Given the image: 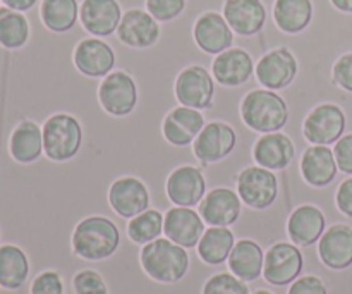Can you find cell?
I'll use <instances>...</instances> for the list:
<instances>
[{
  "label": "cell",
  "mask_w": 352,
  "mask_h": 294,
  "mask_svg": "<svg viewBox=\"0 0 352 294\" xmlns=\"http://www.w3.org/2000/svg\"><path fill=\"white\" fill-rule=\"evenodd\" d=\"M31 294H64V282L55 271L41 272L31 284Z\"/></svg>",
  "instance_id": "38"
},
{
  "label": "cell",
  "mask_w": 352,
  "mask_h": 294,
  "mask_svg": "<svg viewBox=\"0 0 352 294\" xmlns=\"http://www.w3.org/2000/svg\"><path fill=\"white\" fill-rule=\"evenodd\" d=\"M167 196L175 207H196L206 193V181L201 169L182 165L170 172L167 179Z\"/></svg>",
  "instance_id": "16"
},
{
  "label": "cell",
  "mask_w": 352,
  "mask_h": 294,
  "mask_svg": "<svg viewBox=\"0 0 352 294\" xmlns=\"http://www.w3.org/2000/svg\"><path fill=\"white\" fill-rule=\"evenodd\" d=\"M117 38L129 48H150L160 38V23L148 10L129 9L122 14Z\"/></svg>",
  "instance_id": "13"
},
{
  "label": "cell",
  "mask_w": 352,
  "mask_h": 294,
  "mask_svg": "<svg viewBox=\"0 0 352 294\" xmlns=\"http://www.w3.org/2000/svg\"><path fill=\"white\" fill-rule=\"evenodd\" d=\"M74 291L76 294H109L105 281L102 275L95 271H81L74 275Z\"/></svg>",
  "instance_id": "37"
},
{
  "label": "cell",
  "mask_w": 352,
  "mask_h": 294,
  "mask_svg": "<svg viewBox=\"0 0 352 294\" xmlns=\"http://www.w3.org/2000/svg\"><path fill=\"white\" fill-rule=\"evenodd\" d=\"M141 267L153 281L174 284L184 279L189 271V255L168 238H158L144 244L140 255Z\"/></svg>",
  "instance_id": "2"
},
{
  "label": "cell",
  "mask_w": 352,
  "mask_h": 294,
  "mask_svg": "<svg viewBox=\"0 0 352 294\" xmlns=\"http://www.w3.org/2000/svg\"><path fill=\"white\" fill-rule=\"evenodd\" d=\"M74 65L88 78H105L116 65V52L100 38H85L74 48Z\"/></svg>",
  "instance_id": "15"
},
{
  "label": "cell",
  "mask_w": 352,
  "mask_h": 294,
  "mask_svg": "<svg viewBox=\"0 0 352 294\" xmlns=\"http://www.w3.org/2000/svg\"><path fill=\"white\" fill-rule=\"evenodd\" d=\"M164 233L179 246L195 248L205 233V220L191 207H174L165 213Z\"/></svg>",
  "instance_id": "17"
},
{
  "label": "cell",
  "mask_w": 352,
  "mask_h": 294,
  "mask_svg": "<svg viewBox=\"0 0 352 294\" xmlns=\"http://www.w3.org/2000/svg\"><path fill=\"white\" fill-rule=\"evenodd\" d=\"M30 275L26 253L14 244L0 246V286L10 291L23 288Z\"/></svg>",
  "instance_id": "30"
},
{
  "label": "cell",
  "mask_w": 352,
  "mask_h": 294,
  "mask_svg": "<svg viewBox=\"0 0 352 294\" xmlns=\"http://www.w3.org/2000/svg\"><path fill=\"white\" fill-rule=\"evenodd\" d=\"M332 78L339 88L352 93V54H344L337 59L332 69Z\"/></svg>",
  "instance_id": "39"
},
{
  "label": "cell",
  "mask_w": 352,
  "mask_h": 294,
  "mask_svg": "<svg viewBox=\"0 0 352 294\" xmlns=\"http://www.w3.org/2000/svg\"><path fill=\"white\" fill-rule=\"evenodd\" d=\"M174 92L181 105L196 110L210 109L215 95V78L203 65H189L179 72Z\"/></svg>",
  "instance_id": "8"
},
{
  "label": "cell",
  "mask_w": 352,
  "mask_h": 294,
  "mask_svg": "<svg viewBox=\"0 0 352 294\" xmlns=\"http://www.w3.org/2000/svg\"><path fill=\"white\" fill-rule=\"evenodd\" d=\"M102 109L113 117H126L138 105V86L126 71H112L103 78L98 88Z\"/></svg>",
  "instance_id": "6"
},
{
  "label": "cell",
  "mask_w": 352,
  "mask_h": 294,
  "mask_svg": "<svg viewBox=\"0 0 352 294\" xmlns=\"http://www.w3.org/2000/svg\"><path fill=\"white\" fill-rule=\"evenodd\" d=\"M192 36L199 50L210 55H219L232 47L234 31L226 21L223 14L208 10L196 19Z\"/></svg>",
  "instance_id": "14"
},
{
  "label": "cell",
  "mask_w": 352,
  "mask_h": 294,
  "mask_svg": "<svg viewBox=\"0 0 352 294\" xmlns=\"http://www.w3.org/2000/svg\"><path fill=\"white\" fill-rule=\"evenodd\" d=\"M79 19L82 28L93 36H110L119 28L122 9L117 0H82Z\"/></svg>",
  "instance_id": "18"
},
{
  "label": "cell",
  "mask_w": 352,
  "mask_h": 294,
  "mask_svg": "<svg viewBox=\"0 0 352 294\" xmlns=\"http://www.w3.org/2000/svg\"><path fill=\"white\" fill-rule=\"evenodd\" d=\"M109 203L117 216L133 219L150 209V191L138 178H119L109 189Z\"/></svg>",
  "instance_id": "12"
},
{
  "label": "cell",
  "mask_w": 352,
  "mask_h": 294,
  "mask_svg": "<svg viewBox=\"0 0 352 294\" xmlns=\"http://www.w3.org/2000/svg\"><path fill=\"white\" fill-rule=\"evenodd\" d=\"M313 19L311 0H275L274 21L280 31L298 34L309 26Z\"/></svg>",
  "instance_id": "29"
},
{
  "label": "cell",
  "mask_w": 352,
  "mask_h": 294,
  "mask_svg": "<svg viewBox=\"0 0 352 294\" xmlns=\"http://www.w3.org/2000/svg\"><path fill=\"white\" fill-rule=\"evenodd\" d=\"M305 269V257L296 244L277 243L265 253L263 277L268 284L282 286L292 284Z\"/></svg>",
  "instance_id": "9"
},
{
  "label": "cell",
  "mask_w": 352,
  "mask_h": 294,
  "mask_svg": "<svg viewBox=\"0 0 352 294\" xmlns=\"http://www.w3.org/2000/svg\"><path fill=\"white\" fill-rule=\"evenodd\" d=\"M9 9L17 10V12H28L38 3V0H0Z\"/></svg>",
  "instance_id": "43"
},
{
  "label": "cell",
  "mask_w": 352,
  "mask_h": 294,
  "mask_svg": "<svg viewBox=\"0 0 352 294\" xmlns=\"http://www.w3.org/2000/svg\"><path fill=\"white\" fill-rule=\"evenodd\" d=\"M333 155H336L339 171H342L344 174H352V133L337 141Z\"/></svg>",
  "instance_id": "40"
},
{
  "label": "cell",
  "mask_w": 352,
  "mask_h": 294,
  "mask_svg": "<svg viewBox=\"0 0 352 294\" xmlns=\"http://www.w3.org/2000/svg\"><path fill=\"white\" fill-rule=\"evenodd\" d=\"M41 129H43V154L50 160L67 162L81 150L82 127L71 114H54L45 120Z\"/></svg>",
  "instance_id": "4"
},
{
  "label": "cell",
  "mask_w": 352,
  "mask_h": 294,
  "mask_svg": "<svg viewBox=\"0 0 352 294\" xmlns=\"http://www.w3.org/2000/svg\"><path fill=\"white\" fill-rule=\"evenodd\" d=\"M237 195L253 210H267L278 196V179L270 169L251 165L237 176Z\"/></svg>",
  "instance_id": "5"
},
{
  "label": "cell",
  "mask_w": 352,
  "mask_h": 294,
  "mask_svg": "<svg viewBox=\"0 0 352 294\" xmlns=\"http://www.w3.org/2000/svg\"><path fill=\"white\" fill-rule=\"evenodd\" d=\"M320 260L332 271H344L352 265V229L336 224L323 233L318 243Z\"/></svg>",
  "instance_id": "23"
},
{
  "label": "cell",
  "mask_w": 352,
  "mask_h": 294,
  "mask_svg": "<svg viewBox=\"0 0 352 294\" xmlns=\"http://www.w3.org/2000/svg\"><path fill=\"white\" fill-rule=\"evenodd\" d=\"M327 220L322 210L315 205H301L291 213L287 233L296 246H311L325 233Z\"/></svg>",
  "instance_id": "26"
},
{
  "label": "cell",
  "mask_w": 352,
  "mask_h": 294,
  "mask_svg": "<svg viewBox=\"0 0 352 294\" xmlns=\"http://www.w3.org/2000/svg\"><path fill=\"white\" fill-rule=\"evenodd\" d=\"M40 17L47 30L67 33L79 19L78 0H41Z\"/></svg>",
  "instance_id": "32"
},
{
  "label": "cell",
  "mask_w": 352,
  "mask_h": 294,
  "mask_svg": "<svg viewBox=\"0 0 352 294\" xmlns=\"http://www.w3.org/2000/svg\"><path fill=\"white\" fill-rule=\"evenodd\" d=\"M237 145V134L232 126L222 120L205 124L201 133L192 143V154L201 165L215 164L223 160L234 151Z\"/></svg>",
  "instance_id": "10"
},
{
  "label": "cell",
  "mask_w": 352,
  "mask_h": 294,
  "mask_svg": "<svg viewBox=\"0 0 352 294\" xmlns=\"http://www.w3.org/2000/svg\"><path fill=\"white\" fill-rule=\"evenodd\" d=\"M346 131V114L336 103H320L306 116L302 134L311 145L337 143Z\"/></svg>",
  "instance_id": "7"
},
{
  "label": "cell",
  "mask_w": 352,
  "mask_h": 294,
  "mask_svg": "<svg viewBox=\"0 0 352 294\" xmlns=\"http://www.w3.org/2000/svg\"><path fill=\"white\" fill-rule=\"evenodd\" d=\"M299 71L296 55L289 48L278 47L267 52L254 67L258 83L272 92H278L291 85Z\"/></svg>",
  "instance_id": "11"
},
{
  "label": "cell",
  "mask_w": 352,
  "mask_h": 294,
  "mask_svg": "<svg viewBox=\"0 0 352 294\" xmlns=\"http://www.w3.org/2000/svg\"><path fill=\"white\" fill-rule=\"evenodd\" d=\"M164 233V216L158 210L148 209L140 216L133 217L127 224V234L136 244H148L158 240Z\"/></svg>",
  "instance_id": "34"
},
{
  "label": "cell",
  "mask_w": 352,
  "mask_h": 294,
  "mask_svg": "<svg viewBox=\"0 0 352 294\" xmlns=\"http://www.w3.org/2000/svg\"><path fill=\"white\" fill-rule=\"evenodd\" d=\"M332 6L336 9H339L340 12H349L352 14V0H330Z\"/></svg>",
  "instance_id": "44"
},
{
  "label": "cell",
  "mask_w": 352,
  "mask_h": 294,
  "mask_svg": "<svg viewBox=\"0 0 352 294\" xmlns=\"http://www.w3.org/2000/svg\"><path fill=\"white\" fill-rule=\"evenodd\" d=\"M203 294H250V288L243 279L222 272L206 281Z\"/></svg>",
  "instance_id": "35"
},
{
  "label": "cell",
  "mask_w": 352,
  "mask_h": 294,
  "mask_svg": "<svg viewBox=\"0 0 352 294\" xmlns=\"http://www.w3.org/2000/svg\"><path fill=\"white\" fill-rule=\"evenodd\" d=\"M296 157V147L287 134L268 133L254 143L253 158L260 167L270 171H284Z\"/></svg>",
  "instance_id": "24"
},
{
  "label": "cell",
  "mask_w": 352,
  "mask_h": 294,
  "mask_svg": "<svg viewBox=\"0 0 352 294\" xmlns=\"http://www.w3.org/2000/svg\"><path fill=\"white\" fill-rule=\"evenodd\" d=\"M241 117L256 133H277L289 123V107L272 90H253L241 102Z\"/></svg>",
  "instance_id": "3"
},
{
  "label": "cell",
  "mask_w": 352,
  "mask_h": 294,
  "mask_svg": "<svg viewBox=\"0 0 352 294\" xmlns=\"http://www.w3.org/2000/svg\"><path fill=\"white\" fill-rule=\"evenodd\" d=\"M289 294H329V291H327V286L323 284L320 277H316V275H305V277H298L292 282Z\"/></svg>",
  "instance_id": "41"
},
{
  "label": "cell",
  "mask_w": 352,
  "mask_h": 294,
  "mask_svg": "<svg viewBox=\"0 0 352 294\" xmlns=\"http://www.w3.org/2000/svg\"><path fill=\"white\" fill-rule=\"evenodd\" d=\"M186 9V0H146V10L158 23L177 19Z\"/></svg>",
  "instance_id": "36"
},
{
  "label": "cell",
  "mask_w": 352,
  "mask_h": 294,
  "mask_svg": "<svg viewBox=\"0 0 352 294\" xmlns=\"http://www.w3.org/2000/svg\"><path fill=\"white\" fill-rule=\"evenodd\" d=\"M336 202H337V207H339V210L344 213V216L352 217V178L346 179V181L339 186Z\"/></svg>",
  "instance_id": "42"
},
{
  "label": "cell",
  "mask_w": 352,
  "mask_h": 294,
  "mask_svg": "<svg viewBox=\"0 0 352 294\" xmlns=\"http://www.w3.org/2000/svg\"><path fill=\"white\" fill-rule=\"evenodd\" d=\"M299 167H301L302 179L313 188L329 186L339 171L333 150L325 145H313L306 148Z\"/></svg>",
  "instance_id": "25"
},
{
  "label": "cell",
  "mask_w": 352,
  "mask_h": 294,
  "mask_svg": "<svg viewBox=\"0 0 352 294\" xmlns=\"http://www.w3.org/2000/svg\"><path fill=\"white\" fill-rule=\"evenodd\" d=\"M253 294H274V293H270V291H265V289H258L256 293H253Z\"/></svg>",
  "instance_id": "45"
},
{
  "label": "cell",
  "mask_w": 352,
  "mask_h": 294,
  "mask_svg": "<svg viewBox=\"0 0 352 294\" xmlns=\"http://www.w3.org/2000/svg\"><path fill=\"white\" fill-rule=\"evenodd\" d=\"M236 244V238L229 227H213L203 233L198 243V255L205 264L220 265L229 260V255Z\"/></svg>",
  "instance_id": "31"
},
{
  "label": "cell",
  "mask_w": 352,
  "mask_h": 294,
  "mask_svg": "<svg viewBox=\"0 0 352 294\" xmlns=\"http://www.w3.org/2000/svg\"><path fill=\"white\" fill-rule=\"evenodd\" d=\"M205 127V117L191 107H175L165 116L162 124L164 138L174 147H189Z\"/></svg>",
  "instance_id": "21"
},
{
  "label": "cell",
  "mask_w": 352,
  "mask_h": 294,
  "mask_svg": "<svg viewBox=\"0 0 352 294\" xmlns=\"http://www.w3.org/2000/svg\"><path fill=\"white\" fill-rule=\"evenodd\" d=\"M30 40V23L23 12L0 7V47L19 50Z\"/></svg>",
  "instance_id": "33"
},
{
  "label": "cell",
  "mask_w": 352,
  "mask_h": 294,
  "mask_svg": "<svg viewBox=\"0 0 352 294\" xmlns=\"http://www.w3.org/2000/svg\"><path fill=\"white\" fill-rule=\"evenodd\" d=\"M120 244V231L107 217L93 216L81 220L72 233V250L79 258L100 262L110 258Z\"/></svg>",
  "instance_id": "1"
},
{
  "label": "cell",
  "mask_w": 352,
  "mask_h": 294,
  "mask_svg": "<svg viewBox=\"0 0 352 294\" xmlns=\"http://www.w3.org/2000/svg\"><path fill=\"white\" fill-rule=\"evenodd\" d=\"M223 17L239 36H254L267 23V9L261 0H226Z\"/></svg>",
  "instance_id": "22"
},
{
  "label": "cell",
  "mask_w": 352,
  "mask_h": 294,
  "mask_svg": "<svg viewBox=\"0 0 352 294\" xmlns=\"http://www.w3.org/2000/svg\"><path fill=\"white\" fill-rule=\"evenodd\" d=\"M265 253L258 243L253 240H241L234 244L229 255V269L236 277L244 282L256 281L263 275Z\"/></svg>",
  "instance_id": "28"
},
{
  "label": "cell",
  "mask_w": 352,
  "mask_h": 294,
  "mask_svg": "<svg viewBox=\"0 0 352 294\" xmlns=\"http://www.w3.org/2000/svg\"><path fill=\"white\" fill-rule=\"evenodd\" d=\"M241 196L229 188H215L199 203V216L213 227H229L241 216Z\"/></svg>",
  "instance_id": "19"
},
{
  "label": "cell",
  "mask_w": 352,
  "mask_h": 294,
  "mask_svg": "<svg viewBox=\"0 0 352 294\" xmlns=\"http://www.w3.org/2000/svg\"><path fill=\"white\" fill-rule=\"evenodd\" d=\"M10 157L19 164H33L43 154V129L34 120H23L9 138Z\"/></svg>",
  "instance_id": "27"
},
{
  "label": "cell",
  "mask_w": 352,
  "mask_h": 294,
  "mask_svg": "<svg viewBox=\"0 0 352 294\" xmlns=\"http://www.w3.org/2000/svg\"><path fill=\"white\" fill-rule=\"evenodd\" d=\"M254 72V61L243 48H227L215 55L212 64V74L219 85L236 88L251 79Z\"/></svg>",
  "instance_id": "20"
}]
</instances>
